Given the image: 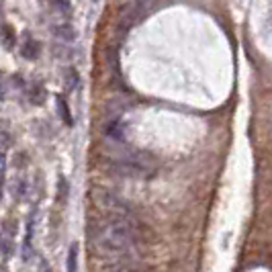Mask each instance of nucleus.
<instances>
[{
	"label": "nucleus",
	"instance_id": "f03ea898",
	"mask_svg": "<svg viewBox=\"0 0 272 272\" xmlns=\"http://www.w3.org/2000/svg\"><path fill=\"white\" fill-rule=\"evenodd\" d=\"M92 200H94L96 209L102 215H131V211H129V207L125 205V202L119 196L110 194L106 190H94Z\"/></svg>",
	"mask_w": 272,
	"mask_h": 272
},
{
	"label": "nucleus",
	"instance_id": "6e6552de",
	"mask_svg": "<svg viewBox=\"0 0 272 272\" xmlns=\"http://www.w3.org/2000/svg\"><path fill=\"white\" fill-rule=\"evenodd\" d=\"M29 96H31V100H33L35 104L43 102V96H45V90H43V86L33 84V86H31V92H29Z\"/></svg>",
	"mask_w": 272,
	"mask_h": 272
},
{
	"label": "nucleus",
	"instance_id": "9d476101",
	"mask_svg": "<svg viewBox=\"0 0 272 272\" xmlns=\"http://www.w3.org/2000/svg\"><path fill=\"white\" fill-rule=\"evenodd\" d=\"M2 43L6 45V48H12V45H14V35H12V29H10V27H6V29H4Z\"/></svg>",
	"mask_w": 272,
	"mask_h": 272
},
{
	"label": "nucleus",
	"instance_id": "f257e3e1",
	"mask_svg": "<svg viewBox=\"0 0 272 272\" xmlns=\"http://www.w3.org/2000/svg\"><path fill=\"white\" fill-rule=\"evenodd\" d=\"M138 244V223L133 215H104L92 228V248L94 252L119 264L129 258Z\"/></svg>",
	"mask_w": 272,
	"mask_h": 272
},
{
	"label": "nucleus",
	"instance_id": "20e7f679",
	"mask_svg": "<svg viewBox=\"0 0 272 272\" xmlns=\"http://www.w3.org/2000/svg\"><path fill=\"white\" fill-rule=\"evenodd\" d=\"M33 256V217L27 225V238L22 242V260H31Z\"/></svg>",
	"mask_w": 272,
	"mask_h": 272
},
{
	"label": "nucleus",
	"instance_id": "1a4fd4ad",
	"mask_svg": "<svg viewBox=\"0 0 272 272\" xmlns=\"http://www.w3.org/2000/svg\"><path fill=\"white\" fill-rule=\"evenodd\" d=\"M4 178H6V156H2V154H0V198H2Z\"/></svg>",
	"mask_w": 272,
	"mask_h": 272
},
{
	"label": "nucleus",
	"instance_id": "9b49d317",
	"mask_svg": "<svg viewBox=\"0 0 272 272\" xmlns=\"http://www.w3.org/2000/svg\"><path fill=\"white\" fill-rule=\"evenodd\" d=\"M6 96V82H2V76H0V100Z\"/></svg>",
	"mask_w": 272,
	"mask_h": 272
},
{
	"label": "nucleus",
	"instance_id": "423d86ee",
	"mask_svg": "<svg viewBox=\"0 0 272 272\" xmlns=\"http://www.w3.org/2000/svg\"><path fill=\"white\" fill-rule=\"evenodd\" d=\"M68 272H78V246L76 244L68 252Z\"/></svg>",
	"mask_w": 272,
	"mask_h": 272
},
{
	"label": "nucleus",
	"instance_id": "7ed1b4c3",
	"mask_svg": "<svg viewBox=\"0 0 272 272\" xmlns=\"http://www.w3.org/2000/svg\"><path fill=\"white\" fill-rule=\"evenodd\" d=\"M54 35L64 39V41H72L76 35H74V27L70 25L68 20H58L54 22Z\"/></svg>",
	"mask_w": 272,
	"mask_h": 272
},
{
	"label": "nucleus",
	"instance_id": "0eeeda50",
	"mask_svg": "<svg viewBox=\"0 0 272 272\" xmlns=\"http://www.w3.org/2000/svg\"><path fill=\"white\" fill-rule=\"evenodd\" d=\"M56 102H58V108H60V115H62L64 123H66V125H72V117H70V110H68V104H66V100L58 96V100H56Z\"/></svg>",
	"mask_w": 272,
	"mask_h": 272
},
{
	"label": "nucleus",
	"instance_id": "39448f33",
	"mask_svg": "<svg viewBox=\"0 0 272 272\" xmlns=\"http://www.w3.org/2000/svg\"><path fill=\"white\" fill-rule=\"evenodd\" d=\"M20 54L25 56L27 60H35V58L39 56V43H37V41H33V39H27L25 43H22Z\"/></svg>",
	"mask_w": 272,
	"mask_h": 272
}]
</instances>
